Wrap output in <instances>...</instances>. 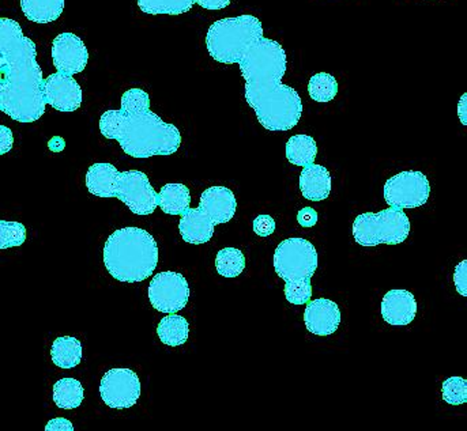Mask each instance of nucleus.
I'll use <instances>...</instances> for the list:
<instances>
[{"instance_id":"obj_1","label":"nucleus","mask_w":467,"mask_h":431,"mask_svg":"<svg viewBox=\"0 0 467 431\" xmlns=\"http://www.w3.org/2000/svg\"><path fill=\"white\" fill-rule=\"evenodd\" d=\"M237 65L245 81V101L259 123L269 131H289L303 115L297 91L282 84L286 73V52L278 41L261 37L254 41Z\"/></svg>"},{"instance_id":"obj_2","label":"nucleus","mask_w":467,"mask_h":431,"mask_svg":"<svg viewBox=\"0 0 467 431\" xmlns=\"http://www.w3.org/2000/svg\"><path fill=\"white\" fill-rule=\"evenodd\" d=\"M0 110L18 123L37 121L47 101L36 44L8 18L0 19Z\"/></svg>"},{"instance_id":"obj_3","label":"nucleus","mask_w":467,"mask_h":431,"mask_svg":"<svg viewBox=\"0 0 467 431\" xmlns=\"http://www.w3.org/2000/svg\"><path fill=\"white\" fill-rule=\"evenodd\" d=\"M119 110H107L99 118V131L120 143L127 156L150 159L172 156L182 145L178 127L165 123L150 110V97L142 88H130L121 96Z\"/></svg>"},{"instance_id":"obj_4","label":"nucleus","mask_w":467,"mask_h":431,"mask_svg":"<svg viewBox=\"0 0 467 431\" xmlns=\"http://www.w3.org/2000/svg\"><path fill=\"white\" fill-rule=\"evenodd\" d=\"M108 272L124 283L148 279L159 264V245L148 231L140 228L119 229L104 245Z\"/></svg>"},{"instance_id":"obj_5","label":"nucleus","mask_w":467,"mask_h":431,"mask_svg":"<svg viewBox=\"0 0 467 431\" xmlns=\"http://www.w3.org/2000/svg\"><path fill=\"white\" fill-rule=\"evenodd\" d=\"M87 187L97 198H118L137 215L153 214L159 206V195L140 170L119 172L112 164L99 162L88 170Z\"/></svg>"},{"instance_id":"obj_6","label":"nucleus","mask_w":467,"mask_h":431,"mask_svg":"<svg viewBox=\"0 0 467 431\" xmlns=\"http://www.w3.org/2000/svg\"><path fill=\"white\" fill-rule=\"evenodd\" d=\"M261 37H264V26L256 16L220 19L207 32V51L215 62L234 65L245 49Z\"/></svg>"},{"instance_id":"obj_7","label":"nucleus","mask_w":467,"mask_h":431,"mask_svg":"<svg viewBox=\"0 0 467 431\" xmlns=\"http://www.w3.org/2000/svg\"><path fill=\"white\" fill-rule=\"evenodd\" d=\"M410 233V221L400 209L383 210L380 212H366L353 222V237L361 247L376 245H398L406 241Z\"/></svg>"},{"instance_id":"obj_8","label":"nucleus","mask_w":467,"mask_h":431,"mask_svg":"<svg viewBox=\"0 0 467 431\" xmlns=\"http://www.w3.org/2000/svg\"><path fill=\"white\" fill-rule=\"evenodd\" d=\"M275 270L286 283L311 282L317 270V248L308 240H285L275 250Z\"/></svg>"},{"instance_id":"obj_9","label":"nucleus","mask_w":467,"mask_h":431,"mask_svg":"<svg viewBox=\"0 0 467 431\" xmlns=\"http://www.w3.org/2000/svg\"><path fill=\"white\" fill-rule=\"evenodd\" d=\"M431 195V184L424 173L400 172L384 184V200L394 209H417L424 206Z\"/></svg>"},{"instance_id":"obj_10","label":"nucleus","mask_w":467,"mask_h":431,"mask_svg":"<svg viewBox=\"0 0 467 431\" xmlns=\"http://www.w3.org/2000/svg\"><path fill=\"white\" fill-rule=\"evenodd\" d=\"M190 298V286L182 273L164 271L157 273L149 284L151 306L161 313H178L186 308Z\"/></svg>"},{"instance_id":"obj_11","label":"nucleus","mask_w":467,"mask_h":431,"mask_svg":"<svg viewBox=\"0 0 467 431\" xmlns=\"http://www.w3.org/2000/svg\"><path fill=\"white\" fill-rule=\"evenodd\" d=\"M102 402L110 408L126 410L137 405L140 396V381L131 369H110L99 384Z\"/></svg>"},{"instance_id":"obj_12","label":"nucleus","mask_w":467,"mask_h":431,"mask_svg":"<svg viewBox=\"0 0 467 431\" xmlns=\"http://www.w3.org/2000/svg\"><path fill=\"white\" fill-rule=\"evenodd\" d=\"M89 52L74 33H62L52 43V62L57 73L76 76L87 68Z\"/></svg>"},{"instance_id":"obj_13","label":"nucleus","mask_w":467,"mask_h":431,"mask_svg":"<svg viewBox=\"0 0 467 431\" xmlns=\"http://www.w3.org/2000/svg\"><path fill=\"white\" fill-rule=\"evenodd\" d=\"M47 104L59 112H76L82 105V88L71 76L57 73L44 81Z\"/></svg>"},{"instance_id":"obj_14","label":"nucleus","mask_w":467,"mask_h":431,"mask_svg":"<svg viewBox=\"0 0 467 431\" xmlns=\"http://www.w3.org/2000/svg\"><path fill=\"white\" fill-rule=\"evenodd\" d=\"M306 330L317 336H330L341 324V311L334 301L319 298L306 303L304 312Z\"/></svg>"},{"instance_id":"obj_15","label":"nucleus","mask_w":467,"mask_h":431,"mask_svg":"<svg viewBox=\"0 0 467 431\" xmlns=\"http://www.w3.org/2000/svg\"><path fill=\"white\" fill-rule=\"evenodd\" d=\"M417 314V301L408 290H389L381 301L384 322L395 327L409 325Z\"/></svg>"},{"instance_id":"obj_16","label":"nucleus","mask_w":467,"mask_h":431,"mask_svg":"<svg viewBox=\"0 0 467 431\" xmlns=\"http://www.w3.org/2000/svg\"><path fill=\"white\" fill-rule=\"evenodd\" d=\"M199 207L212 218L215 226L228 223L234 217L237 200L234 192L225 187L207 188L201 196Z\"/></svg>"},{"instance_id":"obj_17","label":"nucleus","mask_w":467,"mask_h":431,"mask_svg":"<svg viewBox=\"0 0 467 431\" xmlns=\"http://www.w3.org/2000/svg\"><path fill=\"white\" fill-rule=\"evenodd\" d=\"M215 223L212 218L198 207V209H188L186 214L182 215L179 231L182 237L188 244H206L213 239Z\"/></svg>"},{"instance_id":"obj_18","label":"nucleus","mask_w":467,"mask_h":431,"mask_svg":"<svg viewBox=\"0 0 467 431\" xmlns=\"http://www.w3.org/2000/svg\"><path fill=\"white\" fill-rule=\"evenodd\" d=\"M333 188L331 174L322 165L311 164L300 174V190L304 198L311 201H322L330 196Z\"/></svg>"},{"instance_id":"obj_19","label":"nucleus","mask_w":467,"mask_h":431,"mask_svg":"<svg viewBox=\"0 0 467 431\" xmlns=\"http://www.w3.org/2000/svg\"><path fill=\"white\" fill-rule=\"evenodd\" d=\"M25 16L36 24L57 21L65 10V0H21Z\"/></svg>"},{"instance_id":"obj_20","label":"nucleus","mask_w":467,"mask_h":431,"mask_svg":"<svg viewBox=\"0 0 467 431\" xmlns=\"http://www.w3.org/2000/svg\"><path fill=\"white\" fill-rule=\"evenodd\" d=\"M190 190L184 184H167L159 193V206L168 215H183L190 209Z\"/></svg>"},{"instance_id":"obj_21","label":"nucleus","mask_w":467,"mask_h":431,"mask_svg":"<svg viewBox=\"0 0 467 431\" xmlns=\"http://www.w3.org/2000/svg\"><path fill=\"white\" fill-rule=\"evenodd\" d=\"M317 156V145L309 135H295L286 143L287 161L296 167L306 168L314 164Z\"/></svg>"},{"instance_id":"obj_22","label":"nucleus","mask_w":467,"mask_h":431,"mask_svg":"<svg viewBox=\"0 0 467 431\" xmlns=\"http://www.w3.org/2000/svg\"><path fill=\"white\" fill-rule=\"evenodd\" d=\"M54 364L60 369H73L82 361V344L78 339L62 336L54 342L51 348Z\"/></svg>"},{"instance_id":"obj_23","label":"nucleus","mask_w":467,"mask_h":431,"mask_svg":"<svg viewBox=\"0 0 467 431\" xmlns=\"http://www.w3.org/2000/svg\"><path fill=\"white\" fill-rule=\"evenodd\" d=\"M157 335L162 344L171 345V347H178L188 341L190 324L184 317L179 316V314H168L160 322L159 327H157Z\"/></svg>"},{"instance_id":"obj_24","label":"nucleus","mask_w":467,"mask_h":431,"mask_svg":"<svg viewBox=\"0 0 467 431\" xmlns=\"http://www.w3.org/2000/svg\"><path fill=\"white\" fill-rule=\"evenodd\" d=\"M85 391L76 378H62L54 385L55 405L63 410H74L84 402Z\"/></svg>"},{"instance_id":"obj_25","label":"nucleus","mask_w":467,"mask_h":431,"mask_svg":"<svg viewBox=\"0 0 467 431\" xmlns=\"http://www.w3.org/2000/svg\"><path fill=\"white\" fill-rule=\"evenodd\" d=\"M138 7L149 15H181L188 13L195 0H137Z\"/></svg>"},{"instance_id":"obj_26","label":"nucleus","mask_w":467,"mask_h":431,"mask_svg":"<svg viewBox=\"0 0 467 431\" xmlns=\"http://www.w3.org/2000/svg\"><path fill=\"white\" fill-rule=\"evenodd\" d=\"M308 94L315 102L327 104L338 94V82L331 74H315L308 82Z\"/></svg>"},{"instance_id":"obj_27","label":"nucleus","mask_w":467,"mask_h":431,"mask_svg":"<svg viewBox=\"0 0 467 431\" xmlns=\"http://www.w3.org/2000/svg\"><path fill=\"white\" fill-rule=\"evenodd\" d=\"M215 268L223 278H237L245 268L244 253L237 248H223L217 253Z\"/></svg>"},{"instance_id":"obj_28","label":"nucleus","mask_w":467,"mask_h":431,"mask_svg":"<svg viewBox=\"0 0 467 431\" xmlns=\"http://www.w3.org/2000/svg\"><path fill=\"white\" fill-rule=\"evenodd\" d=\"M26 241V228L19 222L0 221V248L21 247Z\"/></svg>"},{"instance_id":"obj_29","label":"nucleus","mask_w":467,"mask_h":431,"mask_svg":"<svg viewBox=\"0 0 467 431\" xmlns=\"http://www.w3.org/2000/svg\"><path fill=\"white\" fill-rule=\"evenodd\" d=\"M441 397L447 405H462L467 403V381L462 377H450L441 385Z\"/></svg>"},{"instance_id":"obj_30","label":"nucleus","mask_w":467,"mask_h":431,"mask_svg":"<svg viewBox=\"0 0 467 431\" xmlns=\"http://www.w3.org/2000/svg\"><path fill=\"white\" fill-rule=\"evenodd\" d=\"M312 297L311 282L285 284V298L292 305H306Z\"/></svg>"},{"instance_id":"obj_31","label":"nucleus","mask_w":467,"mask_h":431,"mask_svg":"<svg viewBox=\"0 0 467 431\" xmlns=\"http://www.w3.org/2000/svg\"><path fill=\"white\" fill-rule=\"evenodd\" d=\"M254 231L259 237L272 236L275 231V221L270 215H259L254 221Z\"/></svg>"},{"instance_id":"obj_32","label":"nucleus","mask_w":467,"mask_h":431,"mask_svg":"<svg viewBox=\"0 0 467 431\" xmlns=\"http://www.w3.org/2000/svg\"><path fill=\"white\" fill-rule=\"evenodd\" d=\"M466 268H467V262H466V260H463L462 262H460V264H458L457 267H455V271H454L455 287H457L458 292H460L461 295H463V297H467Z\"/></svg>"},{"instance_id":"obj_33","label":"nucleus","mask_w":467,"mask_h":431,"mask_svg":"<svg viewBox=\"0 0 467 431\" xmlns=\"http://www.w3.org/2000/svg\"><path fill=\"white\" fill-rule=\"evenodd\" d=\"M297 222L300 223L303 228H312V226L317 223V212L315 211L312 207H306V209L298 211Z\"/></svg>"},{"instance_id":"obj_34","label":"nucleus","mask_w":467,"mask_h":431,"mask_svg":"<svg viewBox=\"0 0 467 431\" xmlns=\"http://www.w3.org/2000/svg\"><path fill=\"white\" fill-rule=\"evenodd\" d=\"M14 138L13 132L8 127L0 126V154L5 156V153L13 148Z\"/></svg>"},{"instance_id":"obj_35","label":"nucleus","mask_w":467,"mask_h":431,"mask_svg":"<svg viewBox=\"0 0 467 431\" xmlns=\"http://www.w3.org/2000/svg\"><path fill=\"white\" fill-rule=\"evenodd\" d=\"M195 2L206 10H223L231 5L232 0H195Z\"/></svg>"},{"instance_id":"obj_36","label":"nucleus","mask_w":467,"mask_h":431,"mask_svg":"<svg viewBox=\"0 0 467 431\" xmlns=\"http://www.w3.org/2000/svg\"><path fill=\"white\" fill-rule=\"evenodd\" d=\"M46 430L47 431H52V430L73 431L74 426L70 421H67V419L57 418V419H54V421L48 422V425H47Z\"/></svg>"},{"instance_id":"obj_37","label":"nucleus","mask_w":467,"mask_h":431,"mask_svg":"<svg viewBox=\"0 0 467 431\" xmlns=\"http://www.w3.org/2000/svg\"><path fill=\"white\" fill-rule=\"evenodd\" d=\"M48 146L52 151L59 153V151H62L63 149H65L66 145L65 140H63L62 138L55 137L54 139L49 140Z\"/></svg>"},{"instance_id":"obj_38","label":"nucleus","mask_w":467,"mask_h":431,"mask_svg":"<svg viewBox=\"0 0 467 431\" xmlns=\"http://www.w3.org/2000/svg\"><path fill=\"white\" fill-rule=\"evenodd\" d=\"M466 98L467 94H463L462 98H461L460 102V118H461V123L463 124V126H466Z\"/></svg>"}]
</instances>
